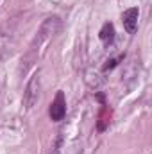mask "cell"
I'll return each instance as SVG.
<instances>
[{
    "label": "cell",
    "instance_id": "6da1fadb",
    "mask_svg": "<svg viewBox=\"0 0 152 154\" xmlns=\"http://www.w3.org/2000/svg\"><path fill=\"white\" fill-rule=\"evenodd\" d=\"M38 99H39V74H34V75L31 77L27 88H25V93H23V106H25L27 109H31V108L36 106Z\"/></svg>",
    "mask_w": 152,
    "mask_h": 154
},
{
    "label": "cell",
    "instance_id": "7a4b0ae2",
    "mask_svg": "<svg viewBox=\"0 0 152 154\" xmlns=\"http://www.w3.org/2000/svg\"><path fill=\"white\" fill-rule=\"evenodd\" d=\"M48 115L54 122H61L65 115H66V99H65V93L63 91H57L56 99L52 100L50 104V109H48Z\"/></svg>",
    "mask_w": 152,
    "mask_h": 154
},
{
    "label": "cell",
    "instance_id": "3957f363",
    "mask_svg": "<svg viewBox=\"0 0 152 154\" xmlns=\"http://www.w3.org/2000/svg\"><path fill=\"white\" fill-rule=\"evenodd\" d=\"M138 18H140V11L138 7H131L127 11H123L122 14V22H123V27L129 34H134L138 31Z\"/></svg>",
    "mask_w": 152,
    "mask_h": 154
},
{
    "label": "cell",
    "instance_id": "277c9868",
    "mask_svg": "<svg viewBox=\"0 0 152 154\" xmlns=\"http://www.w3.org/2000/svg\"><path fill=\"white\" fill-rule=\"evenodd\" d=\"M99 38L102 39L104 43H111L114 38V25L111 22H106L104 25H102V29H100V32H99Z\"/></svg>",
    "mask_w": 152,
    "mask_h": 154
},
{
    "label": "cell",
    "instance_id": "5b68a950",
    "mask_svg": "<svg viewBox=\"0 0 152 154\" xmlns=\"http://www.w3.org/2000/svg\"><path fill=\"white\" fill-rule=\"evenodd\" d=\"M116 63H118V59H108L106 65H104V70H111V68H114Z\"/></svg>",
    "mask_w": 152,
    "mask_h": 154
},
{
    "label": "cell",
    "instance_id": "8992f818",
    "mask_svg": "<svg viewBox=\"0 0 152 154\" xmlns=\"http://www.w3.org/2000/svg\"><path fill=\"white\" fill-rule=\"evenodd\" d=\"M52 154H57V152H52Z\"/></svg>",
    "mask_w": 152,
    "mask_h": 154
}]
</instances>
